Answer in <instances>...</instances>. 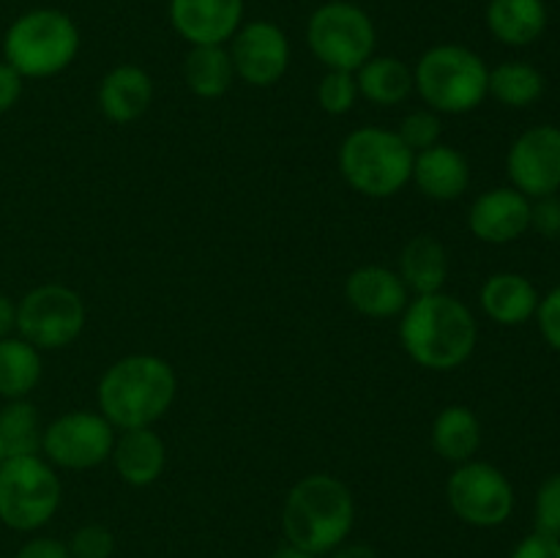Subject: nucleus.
Wrapping results in <instances>:
<instances>
[{"mask_svg": "<svg viewBox=\"0 0 560 558\" xmlns=\"http://www.w3.org/2000/svg\"><path fill=\"white\" fill-rule=\"evenodd\" d=\"M399 342L424 370L452 372L474 356L479 326L465 301L441 290L408 301L399 321Z\"/></svg>", "mask_w": 560, "mask_h": 558, "instance_id": "nucleus-1", "label": "nucleus"}, {"mask_svg": "<svg viewBox=\"0 0 560 558\" xmlns=\"http://www.w3.org/2000/svg\"><path fill=\"white\" fill-rule=\"evenodd\" d=\"M178 377L167 359L129 353L107 367L96 388L98 414L118 430L153 427L175 403Z\"/></svg>", "mask_w": 560, "mask_h": 558, "instance_id": "nucleus-2", "label": "nucleus"}, {"mask_svg": "<svg viewBox=\"0 0 560 558\" xmlns=\"http://www.w3.org/2000/svg\"><path fill=\"white\" fill-rule=\"evenodd\" d=\"M355 520L353 492L331 474H310L290 487L282 509L284 536L306 553L337 550Z\"/></svg>", "mask_w": 560, "mask_h": 558, "instance_id": "nucleus-3", "label": "nucleus"}, {"mask_svg": "<svg viewBox=\"0 0 560 558\" xmlns=\"http://www.w3.org/2000/svg\"><path fill=\"white\" fill-rule=\"evenodd\" d=\"M80 53V27L58 9H33L16 16L3 38L5 63L22 77L47 80L74 63Z\"/></svg>", "mask_w": 560, "mask_h": 558, "instance_id": "nucleus-4", "label": "nucleus"}, {"mask_svg": "<svg viewBox=\"0 0 560 558\" xmlns=\"http://www.w3.org/2000/svg\"><path fill=\"white\" fill-rule=\"evenodd\" d=\"M339 173L359 195L383 200L410 184L413 151L399 140L397 131L364 126L350 131L339 146Z\"/></svg>", "mask_w": 560, "mask_h": 558, "instance_id": "nucleus-5", "label": "nucleus"}, {"mask_svg": "<svg viewBox=\"0 0 560 558\" xmlns=\"http://www.w3.org/2000/svg\"><path fill=\"white\" fill-rule=\"evenodd\" d=\"M490 69L463 44H438L427 49L413 69V85L435 113L465 115L487 98Z\"/></svg>", "mask_w": 560, "mask_h": 558, "instance_id": "nucleus-6", "label": "nucleus"}, {"mask_svg": "<svg viewBox=\"0 0 560 558\" xmlns=\"http://www.w3.org/2000/svg\"><path fill=\"white\" fill-rule=\"evenodd\" d=\"M63 487L38 454L5 457L0 465V520L14 531H36L60 509Z\"/></svg>", "mask_w": 560, "mask_h": 558, "instance_id": "nucleus-7", "label": "nucleus"}, {"mask_svg": "<svg viewBox=\"0 0 560 558\" xmlns=\"http://www.w3.org/2000/svg\"><path fill=\"white\" fill-rule=\"evenodd\" d=\"M312 55L334 71H359L375 55L377 33L370 14L348 0H331L315 9L306 25Z\"/></svg>", "mask_w": 560, "mask_h": 558, "instance_id": "nucleus-8", "label": "nucleus"}, {"mask_svg": "<svg viewBox=\"0 0 560 558\" xmlns=\"http://www.w3.org/2000/svg\"><path fill=\"white\" fill-rule=\"evenodd\" d=\"M85 328V301L66 284H38L16 304V334L38 350H58Z\"/></svg>", "mask_w": 560, "mask_h": 558, "instance_id": "nucleus-9", "label": "nucleus"}, {"mask_svg": "<svg viewBox=\"0 0 560 558\" xmlns=\"http://www.w3.org/2000/svg\"><path fill=\"white\" fill-rule=\"evenodd\" d=\"M446 498L452 512L476 528H495L514 512V487L509 476L481 460H468L454 468L446 481Z\"/></svg>", "mask_w": 560, "mask_h": 558, "instance_id": "nucleus-10", "label": "nucleus"}, {"mask_svg": "<svg viewBox=\"0 0 560 558\" xmlns=\"http://www.w3.org/2000/svg\"><path fill=\"white\" fill-rule=\"evenodd\" d=\"M115 427L96 410H69L42 432V452L49 465L88 470L109 460Z\"/></svg>", "mask_w": 560, "mask_h": 558, "instance_id": "nucleus-11", "label": "nucleus"}, {"mask_svg": "<svg viewBox=\"0 0 560 558\" xmlns=\"http://www.w3.org/2000/svg\"><path fill=\"white\" fill-rule=\"evenodd\" d=\"M509 181L525 197L556 195L560 189V129L552 124L523 131L509 148Z\"/></svg>", "mask_w": 560, "mask_h": 558, "instance_id": "nucleus-12", "label": "nucleus"}, {"mask_svg": "<svg viewBox=\"0 0 560 558\" xmlns=\"http://www.w3.org/2000/svg\"><path fill=\"white\" fill-rule=\"evenodd\" d=\"M235 77L252 88H271L290 66V42L279 25L268 20L246 22L230 38Z\"/></svg>", "mask_w": 560, "mask_h": 558, "instance_id": "nucleus-13", "label": "nucleus"}, {"mask_svg": "<svg viewBox=\"0 0 560 558\" xmlns=\"http://www.w3.org/2000/svg\"><path fill=\"white\" fill-rule=\"evenodd\" d=\"M468 228L485 244H512L530 230V197L514 186H498L476 197Z\"/></svg>", "mask_w": 560, "mask_h": 558, "instance_id": "nucleus-14", "label": "nucleus"}, {"mask_svg": "<svg viewBox=\"0 0 560 558\" xmlns=\"http://www.w3.org/2000/svg\"><path fill=\"white\" fill-rule=\"evenodd\" d=\"M241 20L244 0H170V22L191 47L230 42Z\"/></svg>", "mask_w": 560, "mask_h": 558, "instance_id": "nucleus-15", "label": "nucleus"}, {"mask_svg": "<svg viewBox=\"0 0 560 558\" xmlns=\"http://www.w3.org/2000/svg\"><path fill=\"white\" fill-rule=\"evenodd\" d=\"M345 299L359 315L386 321V317L402 315L410 301V290L392 268L361 266L345 279Z\"/></svg>", "mask_w": 560, "mask_h": 558, "instance_id": "nucleus-16", "label": "nucleus"}, {"mask_svg": "<svg viewBox=\"0 0 560 558\" xmlns=\"http://www.w3.org/2000/svg\"><path fill=\"white\" fill-rule=\"evenodd\" d=\"M410 181L430 200H457L470 186V164L463 151L438 142V146L413 153V175H410Z\"/></svg>", "mask_w": 560, "mask_h": 558, "instance_id": "nucleus-17", "label": "nucleus"}, {"mask_svg": "<svg viewBox=\"0 0 560 558\" xmlns=\"http://www.w3.org/2000/svg\"><path fill=\"white\" fill-rule=\"evenodd\" d=\"M109 460L126 485L148 487L164 474L167 446L151 427H135V430H120V435H115Z\"/></svg>", "mask_w": 560, "mask_h": 558, "instance_id": "nucleus-18", "label": "nucleus"}, {"mask_svg": "<svg viewBox=\"0 0 560 558\" xmlns=\"http://www.w3.org/2000/svg\"><path fill=\"white\" fill-rule=\"evenodd\" d=\"M98 109L113 124H131L142 118L153 102V82L145 69L135 63L115 66L98 85Z\"/></svg>", "mask_w": 560, "mask_h": 558, "instance_id": "nucleus-19", "label": "nucleus"}, {"mask_svg": "<svg viewBox=\"0 0 560 558\" xmlns=\"http://www.w3.org/2000/svg\"><path fill=\"white\" fill-rule=\"evenodd\" d=\"M481 310L501 326H523L539 310V290L528 277L514 271L492 274L481 284Z\"/></svg>", "mask_w": 560, "mask_h": 558, "instance_id": "nucleus-20", "label": "nucleus"}, {"mask_svg": "<svg viewBox=\"0 0 560 558\" xmlns=\"http://www.w3.org/2000/svg\"><path fill=\"white\" fill-rule=\"evenodd\" d=\"M399 277L405 288L416 295L441 293L448 279V255L435 235H416L402 246L399 255Z\"/></svg>", "mask_w": 560, "mask_h": 558, "instance_id": "nucleus-21", "label": "nucleus"}, {"mask_svg": "<svg viewBox=\"0 0 560 558\" xmlns=\"http://www.w3.org/2000/svg\"><path fill=\"white\" fill-rule=\"evenodd\" d=\"M487 27L501 44L528 47L547 27L545 0H490Z\"/></svg>", "mask_w": 560, "mask_h": 558, "instance_id": "nucleus-22", "label": "nucleus"}, {"mask_svg": "<svg viewBox=\"0 0 560 558\" xmlns=\"http://www.w3.org/2000/svg\"><path fill=\"white\" fill-rule=\"evenodd\" d=\"M355 74L359 96L377 107H397L416 91L413 71L394 55H372Z\"/></svg>", "mask_w": 560, "mask_h": 558, "instance_id": "nucleus-23", "label": "nucleus"}, {"mask_svg": "<svg viewBox=\"0 0 560 558\" xmlns=\"http://www.w3.org/2000/svg\"><path fill=\"white\" fill-rule=\"evenodd\" d=\"M432 446L446 463L463 465L481 446V421L468 405H446L432 421Z\"/></svg>", "mask_w": 560, "mask_h": 558, "instance_id": "nucleus-24", "label": "nucleus"}, {"mask_svg": "<svg viewBox=\"0 0 560 558\" xmlns=\"http://www.w3.org/2000/svg\"><path fill=\"white\" fill-rule=\"evenodd\" d=\"M184 80L195 96H224L235 80L230 49H224V44H197V47H191L184 60Z\"/></svg>", "mask_w": 560, "mask_h": 558, "instance_id": "nucleus-25", "label": "nucleus"}, {"mask_svg": "<svg viewBox=\"0 0 560 558\" xmlns=\"http://www.w3.org/2000/svg\"><path fill=\"white\" fill-rule=\"evenodd\" d=\"M42 381V353L22 337L0 339V397L25 399Z\"/></svg>", "mask_w": 560, "mask_h": 558, "instance_id": "nucleus-26", "label": "nucleus"}, {"mask_svg": "<svg viewBox=\"0 0 560 558\" xmlns=\"http://www.w3.org/2000/svg\"><path fill=\"white\" fill-rule=\"evenodd\" d=\"M541 93H545V77L536 66L523 63V60H509V63H501L490 71L487 96H495L506 107H530V104L539 102Z\"/></svg>", "mask_w": 560, "mask_h": 558, "instance_id": "nucleus-27", "label": "nucleus"}, {"mask_svg": "<svg viewBox=\"0 0 560 558\" xmlns=\"http://www.w3.org/2000/svg\"><path fill=\"white\" fill-rule=\"evenodd\" d=\"M42 432L36 405L27 403V399H9L0 408V441H3L5 457L38 454Z\"/></svg>", "mask_w": 560, "mask_h": 558, "instance_id": "nucleus-28", "label": "nucleus"}, {"mask_svg": "<svg viewBox=\"0 0 560 558\" xmlns=\"http://www.w3.org/2000/svg\"><path fill=\"white\" fill-rule=\"evenodd\" d=\"M355 102H359V85H355L353 71L328 69V74L317 85V104L328 115H345L355 107Z\"/></svg>", "mask_w": 560, "mask_h": 558, "instance_id": "nucleus-29", "label": "nucleus"}, {"mask_svg": "<svg viewBox=\"0 0 560 558\" xmlns=\"http://www.w3.org/2000/svg\"><path fill=\"white\" fill-rule=\"evenodd\" d=\"M443 124L438 118L435 109H413L410 115H405L402 124H399V140L410 148L413 153L424 151L441 142Z\"/></svg>", "mask_w": 560, "mask_h": 558, "instance_id": "nucleus-30", "label": "nucleus"}, {"mask_svg": "<svg viewBox=\"0 0 560 558\" xmlns=\"http://www.w3.org/2000/svg\"><path fill=\"white\" fill-rule=\"evenodd\" d=\"M536 531L560 539V474L547 476L536 492Z\"/></svg>", "mask_w": 560, "mask_h": 558, "instance_id": "nucleus-31", "label": "nucleus"}, {"mask_svg": "<svg viewBox=\"0 0 560 558\" xmlns=\"http://www.w3.org/2000/svg\"><path fill=\"white\" fill-rule=\"evenodd\" d=\"M115 550V536L104 525H82L71 536L69 553L71 558H109Z\"/></svg>", "mask_w": 560, "mask_h": 558, "instance_id": "nucleus-32", "label": "nucleus"}, {"mask_svg": "<svg viewBox=\"0 0 560 558\" xmlns=\"http://www.w3.org/2000/svg\"><path fill=\"white\" fill-rule=\"evenodd\" d=\"M536 321H539V332L545 342L560 353V284L552 288L545 299H539Z\"/></svg>", "mask_w": 560, "mask_h": 558, "instance_id": "nucleus-33", "label": "nucleus"}, {"mask_svg": "<svg viewBox=\"0 0 560 558\" xmlns=\"http://www.w3.org/2000/svg\"><path fill=\"white\" fill-rule=\"evenodd\" d=\"M530 228L545 239H558L560 235V200L556 195L539 197L530 202Z\"/></svg>", "mask_w": 560, "mask_h": 558, "instance_id": "nucleus-34", "label": "nucleus"}, {"mask_svg": "<svg viewBox=\"0 0 560 558\" xmlns=\"http://www.w3.org/2000/svg\"><path fill=\"white\" fill-rule=\"evenodd\" d=\"M512 558H560V539L534 531L514 547Z\"/></svg>", "mask_w": 560, "mask_h": 558, "instance_id": "nucleus-35", "label": "nucleus"}, {"mask_svg": "<svg viewBox=\"0 0 560 558\" xmlns=\"http://www.w3.org/2000/svg\"><path fill=\"white\" fill-rule=\"evenodd\" d=\"M22 80H25V77H22L14 66L0 60V115L9 113V109L20 102Z\"/></svg>", "mask_w": 560, "mask_h": 558, "instance_id": "nucleus-36", "label": "nucleus"}, {"mask_svg": "<svg viewBox=\"0 0 560 558\" xmlns=\"http://www.w3.org/2000/svg\"><path fill=\"white\" fill-rule=\"evenodd\" d=\"M16 558H71V553L63 542L49 539V536H38V539H31L27 545H22Z\"/></svg>", "mask_w": 560, "mask_h": 558, "instance_id": "nucleus-37", "label": "nucleus"}, {"mask_svg": "<svg viewBox=\"0 0 560 558\" xmlns=\"http://www.w3.org/2000/svg\"><path fill=\"white\" fill-rule=\"evenodd\" d=\"M16 328V304L9 295L0 293V339L11 337V332Z\"/></svg>", "mask_w": 560, "mask_h": 558, "instance_id": "nucleus-38", "label": "nucleus"}, {"mask_svg": "<svg viewBox=\"0 0 560 558\" xmlns=\"http://www.w3.org/2000/svg\"><path fill=\"white\" fill-rule=\"evenodd\" d=\"M331 553V558H377V553L370 545H339Z\"/></svg>", "mask_w": 560, "mask_h": 558, "instance_id": "nucleus-39", "label": "nucleus"}, {"mask_svg": "<svg viewBox=\"0 0 560 558\" xmlns=\"http://www.w3.org/2000/svg\"><path fill=\"white\" fill-rule=\"evenodd\" d=\"M271 558H317L315 553H306V550H301V547H293V545H288V547H279L277 553H273Z\"/></svg>", "mask_w": 560, "mask_h": 558, "instance_id": "nucleus-40", "label": "nucleus"}, {"mask_svg": "<svg viewBox=\"0 0 560 558\" xmlns=\"http://www.w3.org/2000/svg\"><path fill=\"white\" fill-rule=\"evenodd\" d=\"M3 460H5V449H3V441H0V465H3Z\"/></svg>", "mask_w": 560, "mask_h": 558, "instance_id": "nucleus-41", "label": "nucleus"}]
</instances>
